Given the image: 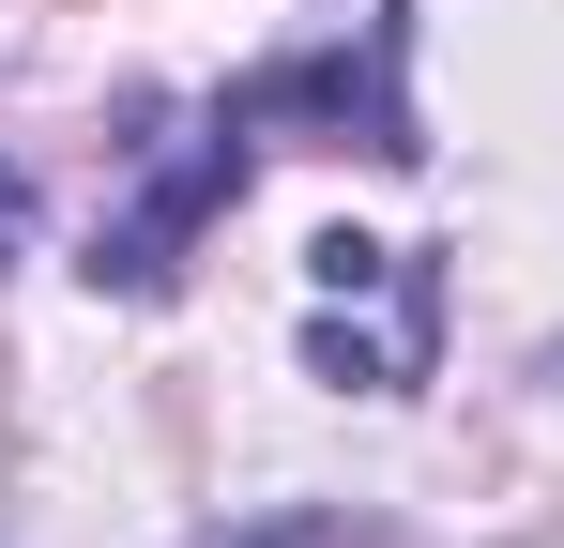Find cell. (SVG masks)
Instances as JSON below:
<instances>
[{
    "label": "cell",
    "mask_w": 564,
    "mask_h": 548,
    "mask_svg": "<svg viewBox=\"0 0 564 548\" xmlns=\"http://www.w3.org/2000/svg\"><path fill=\"white\" fill-rule=\"evenodd\" d=\"M229 183H245V122L214 107L184 153L138 183V213H107V229H93V289H169V260H184L214 213H229Z\"/></svg>",
    "instance_id": "6da1fadb"
},
{
    "label": "cell",
    "mask_w": 564,
    "mask_h": 548,
    "mask_svg": "<svg viewBox=\"0 0 564 548\" xmlns=\"http://www.w3.org/2000/svg\"><path fill=\"white\" fill-rule=\"evenodd\" d=\"M229 122L260 138V122H321V138H367V153H427V122H412V91H397V31H367L351 62H275V77L229 91Z\"/></svg>",
    "instance_id": "7a4b0ae2"
},
{
    "label": "cell",
    "mask_w": 564,
    "mask_h": 548,
    "mask_svg": "<svg viewBox=\"0 0 564 548\" xmlns=\"http://www.w3.org/2000/svg\"><path fill=\"white\" fill-rule=\"evenodd\" d=\"M305 274L351 305V289H397V244H367V229H321V244H305Z\"/></svg>",
    "instance_id": "3957f363"
},
{
    "label": "cell",
    "mask_w": 564,
    "mask_h": 548,
    "mask_svg": "<svg viewBox=\"0 0 564 548\" xmlns=\"http://www.w3.org/2000/svg\"><path fill=\"white\" fill-rule=\"evenodd\" d=\"M15 213H31V183H15V168H0V244H15Z\"/></svg>",
    "instance_id": "277c9868"
}]
</instances>
